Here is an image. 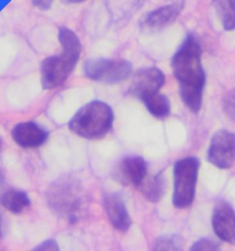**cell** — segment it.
I'll return each instance as SVG.
<instances>
[{"mask_svg":"<svg viewBox=\"0 0 235 251\" xmlns=\"http://www.w3.org/2000/svg\"><path fill=\"white\" fill-rule=\"evenodd\" d=\"M202 50L198 39L188 34L174 54L171 67L179 84L181 99L193 112H198L202 105L206 74L201 64Z\"/></svg>","mask_w":235,"mask_h":251,"instance_id":"6da1fadb","label":"cell"},{"mask_svg":"<svg viewBox=\"0 0 235 251\" xmlns=\"http://www.w3.org/2000/svg\"><path fill=\"white\" fill-rule=\"evenodd\" d=\"M58 40L62 52L43 61L41 66L42 84L44 89H53L62 86L73 72L82 52L80 40L73 30L61 27Z\"/></svg>","mask_w":235,"mask_h":251,"instance_id":"7a4b0ae2","label":"cell"},{"mask_svg":"<svg viewBox=\"0 0 235 251\" xmlns=\"http://www.w3.org/2000/svg\"><path fill=\"white\" fill-rule=\"evenodd\" d=\"M114 113L110 105L91 101L83 106L69 122V129L86 139H99L110 132Z\"/></svg>","mask_w":235,"mask_h":251,"instance_id":"3957f363","label":"cell"},{"mask_svg":"<svg viewBox=\"0 0 235 251\" xmlns=\"http://www.w3.org/2000/svg\"><path fill=\"white\" fill-rule=\"evenodd\" d=\"M198 168L199 161L193 156L182 158L175 164L173 204L176 208L185 209L193 203L197 189Z\"/></svg>","mask_w":235,"mask_h":251,"instance_id":"277c9868","label":"cell"},{"mask_svg":"<svg viewBox=\"0 0 235 251\" xmlns=\"http://www.w3.org/2000/svg\"><path fill=\"white\" fill-rule=\"evenodd\" d=\"M48 201L54 213L73 221L82 203L79 185L70 177L61 178L51 185Z\"/></svg>","mask_w":235,"mask_h":251,"instance_id":"5b68a950","label":"cell"},{"mask_svg":"<svg viewBox=\"0 0 235 251\" xmlns=\"http://www.w3.org/2000/svg\"><path fill=\"white\" fill-rule=\"evenodd\" d=\"M84 72L91 80L115 84L129 77L132 74V65L127 60L96 58L86 62Z\"/></svg>","mask_w":235,"mask_h":251,"instance_id":"8992f818","label":"cell"},{"mask_svg":"<svg viewBox=\"0 0 235 251\" xmlns=\"http://www.w3.org/2000/svg\"><path fill=\"white\" fill-rule=\"evenodd\" d=\"M208 160L220 170H228L235 165V133L220 130L215 133L208 151Z\"/></svg>","mask_w":235,"mask_h":251,"instance_id":"52a82bcc","label":"cell"},{"mask_svg":"<svg viewBox=\"0 0 235 251\" xmlns=\"http://www.w3.org/2000/svg\"><path fill=\"white\" fill-rule=\"evenodd\" d=\"M164 82V75L160 69L156 67L142 68L133 76L131 93L141 99L148 94L159 92Z\"/></svg>","mask_w":235,"mask_h":251,"instance_id":"ba28073f","label":"cell"},{"mask_svg":"<svg viewBox=\"0 0 235 251\" xmlns=\"http://www.w3.org/2000/svg\"><path fill=\"white\" fill-rule=\"evenodd\" d=\"M212 227L222 241L235 245V213L226 202H220L215 207Z\"/></svg>","mask_w":235,"mask_h":251,"instance_id":"9c48e42d","label":"cell"},{"mask_svg":"<svg viewBox=\"0 0 235 251\" xmlns=\"http://www.w3.org/2000/svg\"><path fill=\"white\" fill-rule=\"evenodd\" d=\"M183 7V1H180L148 12L141 23L142 29L155 31L167 27L176 21Z\"/></svg>","mask_w":235,"mask_h":251,"instance_id":"30bf717a","label":"cell"},{"mask_svg":"<svg viewBox=\"0 0 235 251\" xmlns=\"http://www.w3.org/2000/svg\"><path fill=\"white\" fill-rule=\"evenodd\" d=\"M11 133L15 142L23 148H39L48 138V133L44 128L32 122L17 125Z\"/></svg>","mask_w":235,"mask_h":251,"instance_id":"8fae6325","label":"cell"},{"mask_svg":"<svg viewBox=\"0 0 235 251\" xmlns=\"http://www.w3.org/2000/svg\"><path fill=\"white\" fill-rule=\"evenodd\" d=\"M104 207L113 227L121 232L129 230L132 225V219L123 200L118 194H108L104 199Z\"/></svg>","mask_w":235,"mask_h":251,"instance_id":"7c38bea8","label":"cell"},{"mask_svg":"<svg viewBox=\"0 0 235 251\" xmlns=\"http://www.w3.org/2000/svg\"><path fill=\"white\" fill-rule=\"evenodd\" d=\"M118 171L124 183L139 188L147 177V163L138 155L127 156L120 163Z\"/></svg>","mask_w":235,"mask_h":251,"instance_id":"4fadbf2b","label":"cell"},{"mask_svg":"<svg viewBox=\"0 0 235 251\" xmlns=\"http://www.w3.org/2000/svg\"><path fill=\"white\" fill-rule=\"evenodd\" d=\"M145 105L148 111L157 119L166 118L171 111L170 101L164 95L159 92L148 94L140 99Z\"/></svg>","mask_w":235,"mask_h":251,"instance_id":"5bb4252c","label":"cell"},{"mask_svg":"<svg viewBox=\"0 0 235 251\" xmlns=\"http://www.w3.org/2000/svg\"><path fill=\"white\" fill-rule=\"evenodd\" d=\"M0 202L9 212L20 214L30 205V200L28 194L23 191L8 190L0 196Z\"/></svg>","mask_w":235,"mask_h":251,"instance_id":"9a60e30c","label":"cell"},{"mask_svg":"<svg viewBox=\"0 0 235 251\" xmlns=\"http://www.w3.org/2000/svg\"><path fill=\"white\" fill-rule=\"evenodd\" d=\"M164 179L161 174L145 178L140 186V191L143 196L152 202H157L160 201L164 193Z\"/></svg>","mask_w":235,"mask_h":251,"instance_id":"2e32d148","label":"cell"},{"mask_svg":"<svg viewBox=\"0 0 235 251\" xmlns=\"http://www.w3.org/2000/svg\"><path fill=\"white\" fill-rule=\"evenodd\" d=\"M213 6L226 30H235V0H212Z\"/></svg>","mask_w":235,"mask_h":251,"instance_id":"e0dca14e","label":"cell"},{"mask_svg":"<svg viewBox=\"0 0 235 251\" xmlns=\"http://www.w3.org/2000/svg\"><path fill=\"white\" fill-rule=\"evenodd\" d=\"M183 239L176 235L162 236L154 243L155 251H180L182 250Z\"/></svg>","mask_w":235,"mask_h":251,"instance_id":"ac0fdd59","label":"cell"},{"mask_svg":"<svg viewBox=\"0 0 235 251\" xmlns=\"http://www.w3.org/2000/svg\"><path fill=\"white\" fill-rule=\"evenodd\" d=\"M222 107L228 117L235 121V89L229 91L224 97Z\"/></svg>","mask_w":235,"mask_h":251,"instance_id":"d6986e66","label":"cell"},{"mask_svg":"<svg viewBox=\"0 0 235 251\" xmlns=\"http://www.w3.org/2000/svg\"><path fill=\"white\" fill-rule=\"evenodd\" d=\"M220 246L209 238H202L195 242L190 248L191 251H218Z\"/></svg>","mask_w":235,"mask_h":251,"instance_id":"ffe728a7","label":"cell"},{"mask_svg":"<svg viewBox=\"0 0 235 251\" xmlns=\"http://www.w3.org/2000/svg\"><path fill=\"white\" fill-rule=\"evenodd\" d=\"M58 244L54 240H46L39 246H37L34 251H59Z\"/></svg>","mask_w":235,"mask_h":251,"instance_id":"44dd1931","label":"cell"},{"mask_svg":"<svg viewBox=\"0 0 235 251\" xmlns=\"http://www.w3.org/2000/svg\"><path fill=\"white\" fill-rule=\"evenodd\" d=\"M54 0H31L32 4L42 10H47L50 9Z\"/></svg>","mask_w":235,"mask_h":251,"instance_id":"7402d4cb","label":"cell"},{"mask_svg":"<svg viewBox=\"0 0 235 251\" xmlns=\"http://www.w3.org/2000/svg\"><path fill=\"white\" fill-rule=\"evenodd\" d=\"M66 3H68V4H79V3H82V2H85V1H87V0H64Z\"/></svg>","mask_w":235,"mask_h":251,"instance_id":"603a6c76","label":"cell"},{"mask_svg":"<svg viewBox=\"0 0 235 251\" xmlns=\"http://www.w3.org/2000/svg\"><path fill=\"white\" fill-rule=\"evenodd\" d=\"M3 236V229H2V218H1V215H0V237H2Z\"/></svg>","mask_w":235,"mask_h":251,"instance_id":"cb8c5ba5","label":"cell"},{"mask_svg":"<svg viewBox=\"0 0 235 251\" xmlns=\"http://www.w3.org/2000/svg\"><path fill=\"white\" fill-rule=\"evenodd\" d=\"M3 182H4V175H3L2 171L0 170V185L3 184Z\"/></svg>","mask_w":235,"mask_h":251,"instance_id":"d4e9b609","label":"cell"},{"mask_svg":"<svg viewBox=\"0 0 235 251\" xmlns=\"http://www.w3.org/2000/svg\"><path fill=\"white\" fill-rule=\"evenodd\" d=\"M1 148H2V141H1V138H0V151H1Z\"/></svg>","mask_w":235,"mask_h":251,"instance_id":"484cf974","label":"cell"}]
</instances>
